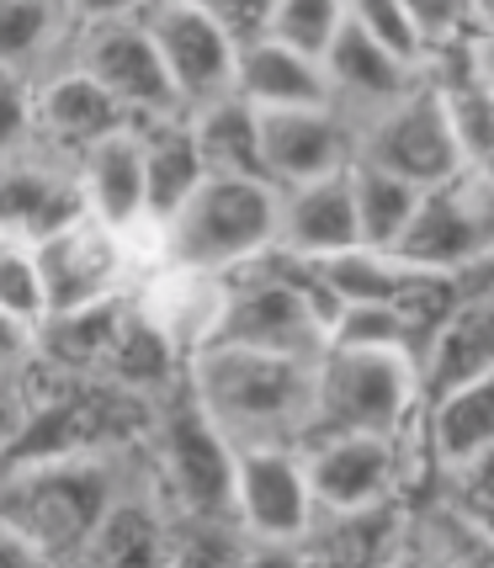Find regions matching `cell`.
Returning <instances> with one entry per match:
<instances>
[{
	"mask_svg": "<svg viewBox=\"0 0 494 568\" xmlns=\"http://www.w3.org/2000/svg\"><path fill=\"white\" fill-rule=\"evenodd\" d=\"M181 388L198 398V409L229 436V446H298L314 409V362L208 341L186 351Z\"/></svg>",
	"mask_w": 494,
	"mask_h": 568,
	"instance_id": "1",
	"label": "cell"
},
{
	"mask_svg": "<svg viewBox=\"0 0 494 568\" xmlns=\"http://www.w3.org/2000/svg\"><path fill=\"white\" fill-rule=\"evenodd\" d=\"M160 229V261L229 276L266 261L276 245V186L266 175L202 171L186 202Z\"/></svg>",
	"mask_w": 494,
	"mask_h": 568,
	"instance_id": "2",
	"label": "cell"
},
{
	"mask_svg": "<svg viewBox=\"0 0 494 568\" xmlns=\"http://www.w3.org/2000/svg\"><path fill=\"white\" fill-rule=\"evenodd\" d=\"M118 495V473L101 463V452H49L11 463V484L0 489V516H11L38 547V558H80L107 499Z\"/></svg>",
	"mask_w": 494,
	"mask_h": 568,
	"instance_id": "3",
	"label": "cell"
},
{
	"mask_svg": "<svg viewBox=\"0 0 494 568\" xmlns=\"http://www.w3.org/2000/svg\"><path fill=\"white\" fill-rule=\"evenodd\" d=\"M415 409H421V383H415L410 351L324 346L314 356V409H309L303 442L335 436V430L399 436L410 430Z\"/></svg>",
	"mask_w": 494,
	"mask_h": 568,
	"instance_id": "4",
	"label": "cell"
},
{
	"mask_svg": "<svg viewBox=\"0 0 494 568\" xmlns=\"http://www.w3.org/2000/svg\"><path fill=\"white\" fill-rule=\"evenodd\" d=\"M324 324H330V303L298 261H282V272H261V261H255V266L223 276L219 320H213L208 341L314 362L324 351Z\"/></svg>",
	"mask_w": 494,
	"mask_h": 568,
	"instance_id": "5",
	"label": "cell"
},
{
	"mask_svg": "<svg viewBox=\"0 0 494 568\" xmlns=\"http://www.w3.org/2000/svg\"><path fill=\"white\" fill-rule=\"evenodd\" d=\"M394 261L431 276H484L494 255V192L490 165H463L436 186H421L404 229L389 245Z\"/></svg>",
	"mask_w": 494,
	"mask_h": 568,
	"instance_id": "6",
	"label": "cell"
},
{
	"mask_svg": "<svg viewBox=\"0 0 494 568\" xmlns=\"http://www.w3.org/2000/svg\"><path fill=\"white\" fill-rule=\"evenodd\" d=\"M154 409V473L165 484L175 516L229 520V484H234V446L219 425L198 409V398L175 383Z\"/></svg>",
	"mask_w": 494,
	"mask_h": 568,
	"instance_id": "7",
	"label": "cell"
},
{
	"mask_svg": "<svg viewBox=\"0 0 494 568\" xmlns=\"http://www.w3.org/2000/svg\"><path fill=\"white\" fill-rule=\"evenodd\" d=\"M314 495L303 452L288 442L234 446V484H229V520L250 552H298L314 531Z\"/></svg>",
	"mask_w": 494,
	"mask_h": 568,
	"instance_id": "8",
	"label": "cell"
},
{
	"mask_svg": "<svg viewBox=\"0 0 494 568\" xmlns=\"http://www.w3.org/2000/svg\"><path fill=\"white\" fill-rule=\"evenodd\" d=\"M351 160L377 165L389 175H404L410 186H436L452 171H463V149L452 139L442 97L431 91L425 74L404 97L367 112V123H356V154Z\"/></svg>",
	"mask_w": 494,
	"mask_h": 568,
	"instance_id": "9",
	"label": "cell"
},
{
	"mask_svg": "<svg viewBox=\"0 0 494 568\" xmlns=\"http://www.w3.org/2000/svg\"><path fill=\"white\" fill-rule=\"evenodd\" d=\"M415 425V420H410ZM303 473H309V495L320 516H356L394 505L404 489V430L399 436H372V430H335L298 446Z\"/></svg>",
	"mask_w": 494,
	"mask_h": 568,
	"instance_id": "10",
	"label": "cell"
},
{
	"mask_svg": "<svg viewBox=\"0 0 494 568\" xmlns=\"http://www.w3.org/2000/svg\"><path fill=\"white\" fill-rule=\"evenodd\" d=\"M144 27L154 38V53L165 64V80H171V97L181 112L234 91L240 32L223 22L219 11L192 6V0H149Z\"/></svg>",
	"mask_w": 494,
	"mask_h": 568,
	"instance_id": "11",
	"label": "cell"
},
{
	"mask_svg": "<svg viewBox=\"0 0 494 568\" xmlns=\"http://www.w3.org/2000/svg\"><path fill=\"white\" fill-rule=\"evenodd\" d=\"M32 261L43 272L49 314H70V308L128 297V282H133L128 240L118 229H107L101 219H91V213H74L64 229L43 234L32 245Z\"/></svg>",
	"mask_w": 494,
	"mask_h": 568,
	"instance_id": "12",
	"label": "cell"
},
{
	"mask_svg": "<svg viewBox=\"0 0 494 568\" xmlns=\"http://www.w3.org/2000/svg\"><path fill=\"white\" fill-rule=\"evenodd\" d=\"M74 70L91 74L133 123L181 112L171 97V80H165V64H160V53H154V38H149L144 17H118V22L74 27Z\"/></svg>",
	"mask_w": 494,
	"mask_h": 568,
	"instance_id": "13",
	"label": "cell"
},
{
	"mask_svg": "<svg viewBox=\"0 0 494 568\" xmlns=\"http://www.w3.org/2000/svg\"><path fill=\"white\" fill-rule=\"evenodd\" d=\"M261 123V175L272 186H298V181H320L351 165L356 154V128L335 101L320 106H255Z\"/></svg>",
	"mask_w": 494,
	"mask_h": 568,
	"instance_id": "14",
	"label": "cell"
},
{
	"mask_svg": "<svg viewBox=\"0 0 494 568\" xmlns=\"http://www.w3.org/2000/svg\"><path fill=\"white\" fill-rule=\"evenodd\" d=\"M80 207L70 160L59 154H27V144L0 154V240L38 245L43 234L64 229Z\"/></svg>",
	"mask_w": 494,
	"mask_h": 568,
	"instance_id": "15",
	"label": "cell"
},
{
	"mask_svg": "<svg viewBox=\"0 0 494 568\" xmlns=\"http://www.w3.org/2000/svg\"><path fill=\"white\" fill-rule=\"evenodd\" d=\"M133 123L118 101L101 91L97 80L85 70H64L43 74L38 85H32V106H27V139H38V144L59 154V160H74L85 144H97L101 133H112V128Z\"/></svg>",
	"mask_w": 494,
	"mask_h": 568,
	"instance_id": "16",
	"label": "cell"
},
{
	"mask_svg": "<svg viewBox=\"0 0 494 568\" xmlns=\"http://www.w3.org/2000/svg\"><path fill=\"white\" fill-rule=\"evenodd\" d=\"M346 171L320 175V181H298V186H276L272 255H282V261H324V255H335V250L362 245Z\"/></svg>",
	"mask_w": 494,
	"mask_h": 568,
	"instance_id": "17",
	"label": "cell"
},
{
	"mask_svg": "<svg viewBox=\"0 0 494 568\" xmlns=\"http://www.w3.org/2000/svg\"><path fill=\"white\" fill-rule=\"evenodd\" d=\"M74 186H80V207L101 219L107 229H139L149 223L144 207V133L139 123H123L112 133H101L97 144H85L70 160Z\"/></svg>",
	"mask_w": 494,
	"mask_h": 568,
	"instance_id": "18",
	"label": "cell"
},
{
	"mask_svg": "<svg viewBox=\"0 0 494 568\" xmlns=\"http://www.w3.org/2000/svg\"><path fill=\"white\" fill-rule=\"evenodd\" d=\"M490 372H494V303L484 293V282H473V287L457 293V303L421 341V351H415V383H421V398H431L442 388L490 377Z\"/></svg>",
	"mask_w": 494,
	"mask_h": 568,
	"instance_id": "19",
	"label": "cell"
},
{
	"mask_svg": "<svg viewBox=\"0 0 494 568\" xmlns=\"http://www.w3.org/2000/svg\"><path fill=\"white\" fill-rule=\"evenodd\" d=\"M320 70H324V85H330V101L346 112H377L389 106L394 97H404L415 80H421V64L399 59L394 49H383L377 38H367L356 22H341L335 38L324 43L320 53Z\"/></svg>",
	"mask_w": 494,
	"mask_h": 568,
	"instance_id": "20",
	"label": "cell"
},
{
	"mask_svg": "<svg viewBox=\"0 0 494 568\" xmlns=\"http://www.w3.org/2000/svg\"><path fill=\"white\" fill-rule=\"evenodd\" d=\"M415 430H421L425 457L436 463V473H457L494 452V372L473 377L457 388L421 398L415 409Z\"/></svg>",
	"mask_w": 494,
	"mask_h": 568,
	"instance_id": "21",
	"label": "cell"
},
{
	"mask_svg": "<svg viewBox=\"0 0 494 568\" xmlns=\"http://www.w3.org/2000/svg\"><path fill=\"white\" fill-rule=\"evenodd\" d=\"M234 97H245L250 106H320L330 101L324 70L314 53L282 43L272 32H245L234 49Z\"/></svg>",
	"mask_w": 494,
	"mask_h": 568,
	"instance_id": "22",
	"label": "cell"
},
{
	"mask_svg": "<svg viewBox=\"0 0 494 568\" xmlns=\"http://www.w3.org/2000/svg\"><path fill=\"white\" fill-rule=\"evenodd\" d=\"M181 362L186 356L123 297L118 324H112V341H107V356H101V377L133 398H160L181 383Z\"/></svg>",
	"mask_w": 494,
	"mask_h": 568,
	"instance_id": "23",
	"label": "cell"
},
{
	"mask_svg": "<svg viewBox=\"0 0 494 568\" xmlns=\"http://www.w3.org/2000/svg\"><path fill=\"white\" fill-rule=\"evenodd\" d=\"M139 133H144V207L149 223H160L171 219L186 202V192L202 181V154L181 112L149 118V123H139Z\"/></svg>",
	"mask_w": 494,
	"mask_h": 568,
	"instance_id": "24",
	"label": "cell"
},
{
	"mask_svg": "<svg viewBox=\"0 0 494 568\" xmlns=\"http://www.w3.org/2000/svg\"><path fill=\"white\" fill-rule=\"evenodd\" d=\"M192 128V144L202 154V171H223V175H261V123H255V106L234 91L186 106L181 112Z\"/></svg>",
	"mask_w": 494,
	"mask_h": 568,
	"instance_id": "25",
	"label": "cell"
},
{
	"mask_svg": "<svg viewBox=\"0 0 494 568\" xmlns=\"http://www.w3.org/2000/svg\"><path fill=\"white\" fill-rule=\"evenodd\" d=\"M171 516L149 495H112L80 547L85 564H160Z\"/></svg>",
	"mask_w": 494,
	"mask_h": 568,
	"instance_id": "26",
	"label": "cell"
},
{
	"mask_svg": "<svg viewBox=\"0 0 494 568\" xmlns=\"http://www.w3.org/2000/svg\"><path fill=\"white\" fill-rule=\"evenodd\" d=\"M346 175H351V207H356V234H362V245L389 250L394 234L404 229V219H410L415 197H421V186H410L404 175L377 171V165H362V160H351Z\"/></svg>",
	"mask_w": 494,
	"mask_h": 568,
	"instance_id": "27",
	"label": "cell"
},
{
	"mask_svg": "<svg viewBox=\"0 0 494 568\" xmlns=\"http://www.w3.org/2000/svg\"><path fill=\"white\" fill-rule=\"evenodd\" d=\"M64 27L70 17L59 0H0V64L27 74L43 53H53Z\"/></svg>",
	"mask_w": 494,
	"mask_h": 568,
	"instance_id": "28",
	"label": "cell"
},
{
	"mask_svg": "<svg viewBox=\"0 0 494 568\" xmlns=\"http://www.w3.org/2000/svg\"><path fill=\"white\" fill-rule=\"evenodd\" d=\"M43 320H49V293H43V272L32 261V245L6 240L0 245V324L32 335Z\"/></svg>",
	"mask_w": 494,
	"mask_h": 568,
	"instance_id": "29",
	"label": "cell"
},
{
	"mask_svg": "<svg viewBox=\"0 0 494 568\" xmlns=\"http://www.w3.org/2000/svg\"><path fill=\"white\" fill-rule=\"evenodd\" d=\"M341 22H346V0H266L255 32H272V38L320 59Z\"/></svg>",
	"mask_w": 494,
	"mask_h": 568,
	"instance_id": "30",
	"label": "cell"
},
{
	"mask_svg": "<svg viewBox=\"0 0 494 568\" xmlns=\"http://www.w3.org/2000/svg\"><path fill=\"white\" fill-rule=\"evenodd\" d=\"M410 22H415V38H421L425 53L446 49L457 38H484V11L490 0H404Z\"/></svg>",
	"mask_w": 494,
	"mask_h": 568,
	"instance_id": "31",
	"label": "cell"
},
{
	"mask_svg": "<svg viewBox=\"0 0 494 568\" xmlns=\"http://www.w3.org/2000/svg\"><path fill=\"white\" fill-rule=\"evenodd\" d=\"M346 22H356L383 49H394L399 59L425 64V49H421V38H415V22H410L404 0H346Z\"/></svg>",
	"mask_w": 494,
	"mask_h": 568,
	"instance_id": "32",
	"label": "cell"
},
{
	"mask_svg": "<svg viewBox=\"0 0 494 568\" xmlns=\"http://www.w3.org/2000/svg\"><path fill=\"white\" fill-rule=\"evenodd\" d=\"M32 356V351H27ZM27 356H11V362H0V463L11 457V446H17V436H22L27 415H32V404H38V394H32V383H27Z\"/></svg>",
	"mask_w": 494,
	"mask_h": 568,
	"instance_id": "33",
	"label": "cell"
},
{
	"mask_svg": "<svg viewBox=\"0 0 494 568\" xmlns=\"http://www.w3.org/2000/svg\"><path fill=\"white\" fill-rule=\"evenodd\" d=\"M27 106H32V80L0 64V154L27 144Z\"/></svg>",
	"mask_w": 494,
	"mask_h": 568,
	"instance_id": "34",
	"label": "cell"
},
{
	"mask_svg": "<svg viewBox=\"0 0 494 568\" xmlns=\"http://www.w3.org/2000/svg\"><path fill=\"white\" fill-rule=\"evenodd\" d=\"M70 27H85V22H118V17H144L149 0H59Z\"/></svg>",
	"mask_w": 494,
	"mask_h": 568,
	"instance_id": "35",
	"label": "cell"
},
{
	"mask_svg": "<svg viewBox=\"0 0 494 568\" xmlns=\"http://www.w3.org/2000/svg\"><path fill=\"white\" fill-rule=\"evenodd\" d=\"M22 564H43L38 547L27 542V531L11 516H0V568H22Z\"/></svg>",
	"mask_w": 494,
	"mask_h": 568,
	"instance_id": "36",
	"label": "cell"
},
{
	"mask_svg": "<svg viewBox=\"0 0 494 568\" xmlns=\"http://www.w3.org/2000/svg\"><path fill=\"white\" fill-rule=\"evenodd\" d=\"M27 335L22 329H11V324H0V362H11V356H27Z\"/></svg>",
	"mask_w": 494,
	"mask_h": 568,
	"instance_id": "37",
	"label": "cell"
},
{
	"mask_svg": "<svg viewBox=\"0 0 494 568\" xmlns=\"http://www.w3.org/2000/svg\"><path fill=\"white\" fill-rule=\"evenodd\" d=\"M0 245H6V240H0Z\"/></svg>",
	"mask_w": 494,
	"mask_h": 568,
	"instance_id": "38",
	"label": "cell"
}]
</instances>
